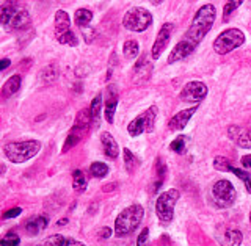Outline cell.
<instances>
[{
    "mask_svg": "<svg viewBox=\"0 0 251 246\" xmlns=\"http://www.w3.org/2000/svg\"><path fill=\"white\" fill-rule=\"evenodd\" d=\"M18 10V6L14 5L13 0H8L6 3L0 6V25H5V24L10 21V18L14 14V11Z\"/></svg>",
    "mask_w": 251,
    "mask_h": 246,
    "instance_id": "obj_23",
    "label": "cell"
},
{
    "mask_svg": "<svg viewBox=\"0 0 251 246\" xmlns=\"http://www.w3.org/2000/svg\"><path fill=\"white\" fill-rule=\"evenodd\" d=\"M179 197H180V193L176 188L167 190V192H163L159 197H157L155 213H157V217H159L162 224L171 223L173 217H175V205L179 201Z\"/></svg>",
    "mask_w": 251,
    "mask_h": 246,
    "instance_id": "obj_4",
    "label": "cell"
},
{
    "mask_svg": "<svg viewBox=\"0 0 251 246\" xmlns=\"http://www.w3.org/2000/svg\"><path fill=\"white\" fill-rule=\"evenodd\" d=\"M133 71H135V78H141V80H143V78L149 77L148 74H145V71H146V73H151V65H149L148 60L143 57L135 65V69H133Z\"/></svg>",
    "mask_w": 251,
    "mask_h": 246,
    "instance_id": "obj_29",
    "label": "cell"
},
{
    "mask_svg": "<svg viewBox=\"0 0 251 246\" xmlns=\"http://www.w3.org/2000/svg\"><path fill=\"white\" fill-rule=\"evenodd\" d=\"M123 52H124V57L127 60H133L138 57V52H140V46L135 39H129V41L124 43L123 47Z\"/></svg>",
    "mask_w": 251,
    "mask_h": 246,
    "instance_id": "obj_24",
    "label": "cell"
},
{
    "mask_svg": "<svg viewBox=\"0 0 251 246\" xmlns=\"http://www.w3.org/2000/svg\"><path fill=\"white\" fill-rule=\"evenodd\" d=\"M173 30H175V25H173L171 22H167V24H163V25H162V28L159 30V35H157L155 41H154L152 50H151L152 60H159L162 52L167 49V46L170 43V38L173 35Z\"/></svg>",
    "mask_w": 251,
    "mask_h": 246,
    "instance_id": "obj_10",
    "label": "cell"
},
{
    "mask_svg": "<svg viewBox=\"0 0 251 246\" xmlns=\"http://www.w3.org/2000/svg\"><path fill=\"white\" fill-rule=\"evenodd\" d=\"M245 43V35L239 28H227L222 31L214 41V50L218 55H226Z\"/></svg>",
    "mask_w": 251,
    "mask_h": 246,
    "instance_id": "obj_5",
    "label": "cell"
},
{
    "mask_svg": "<svg viewBox=\"0 0 251 246\" xmlns=\"http://www.w3.org/2000/svg\"><path fill=\"white\" fill-rule=\"evenodd\" d=\"M90 125H91V113H90V108L80 110V112L77 113L74 127H77V129H82V130H86Z\"/></svg>",
    "mask_w": 251,
    "mask_h": 246,
    "instance_id": "obj_22",
    "label": "cell"
},
{
    "mask_svg": "<svg viewBox=\"0 0 251 246\" xmlns=\"http://www.w3.org/2000/svg\"><path fill=\"white\" fill-rule=\"evenodd\" d=\"M185 146H187V137H177V138L170 145V149L173 150V152L182 154L184 150H185Z\"/></svg>",
    "mask_w": 251,
    "mask_h": 246,
    "instance_id": "obj_34",
    "label": "cell"
},
{
    "mask_svg": "<svg viewBox=\"0 0 251 246\" xmlns=\"http://www.w3.org/2000/svg\"><path fill=\"white\" fill-rule=\"evenodd\" d=\"M65 246H85L82 242H77V240H74V239H66V243H65Z\"/></svg>",
    "mask_w": 251,
    "mask_h": 246,
    "instance_id": "obj_42",
    "label": "cell"
},
{
    "mask_svg": "<svg viewBox=\"0 0 251 246\" xmlns=\"http://www.w3.org/2000/svg\"><path fill=\"white\" fill-rule=\"evenodd\" d=\"M39 150H41V143L38 140H27V141H13L8 143L3 148L6 158L13 163H24L33 158Z\"/></svg>",
    "mask_w": 251,
    "mask_h": 246,
    "instance_id": "obj_3",
    "label": "cell"
},
{
    "mask_svg": "<svg viewBox=\"0 0 251 246\" xmlns=\"http://www.w3.org/2000/svg\"><path fill=\"white\" fill-rule=\"evenodd\" d=\"M116 105H118V96H116V93L113 90V86H110V88H108V98L105 100V107H104V115H105V120H107L108 124L113 123Z\"/></svg>",
    "mask_w": 251,
    "mask_h": 246,
    "instance_id": "obj_17",
    "label": "cell"
},
{
    "mask_svg": "<svg viewBox=\"0 0 251 246\" xmlns=\"http://www.w3.org/2000/svg\"><path fill=\"white\" fill-rule=\"evenodd\" d=\"M21 75H11L8 80L5 82V85L2 86V91H0V98L2 99H8L11 98L13 94H16L21 88Z\"/></svg>",
    "mask_w": 251,
    "mask_h": 246,
    "instance_id": "obj_18",
    "label": "cell"
},
{
    "mask_svg": "<svg viewBox=\"0 0 251 246\" xmlns=\"http://www.w3.org/2000/svg\"><path fill=\"white\" fill-rule=\"evenodd\" d=\"M100 112H102V96L98 94L96 98L93 99L91 105H90V113H91V124L96 127L100 120Z\"/></svg>",
    "mask_w": 251,
    "mask_h": 246,
    "instance_id": "obj_21",
    "label": "cell"
},
{
    "mask_svg": "<svg viewBox=\"0 0 251 246\" xmlns=\"http://www.w3.org/2000/svg\"><path fill=\"white\" fill-rule=\"evenodd\" d=\"M250 221H251V213H250Z\"/></svg>",
    "mask_w": 251,
    "mask_h": 246,
    "instance_id": "obj_46",
    "label": "cell"
},
{
    "mask_svg": "<svg viewBox=\"0 0 251 246\" xmlns=\"http://www.w3.org/2000/svg\"><path fill=\"white\" fill-rule=\"evenodd\" d=\"M123 154H124V165H126V170H127L129 172H132L133 170L137 168V166L140 165V160L132 154V150H129L127 148H126L123 150Z\"/></svg>",
    "mask_w": 251,
    "mask_h": 246,
    "instance_id": "obj_28",
    "label": "cell"
},
{
    "mask_svg": "<svg viewBox=\"0 0 251 246\" xmlns=\"http://www.w3.org/2000/svg\"><path fill=\"white\" fill-rule=\"evenodd\" d=\"M157 107L152 105L149 107L145 113H141L140 116H137L129 125H127V132L130 137H138L143 132L151 133L154 132V125H155V118H157Z\"/></svg>",
    "mask_w": 251,
    "mask_h": 246,
    "instance_id": "obj_7",
    "label": "cell"
},
{
    "mask_svg": "<svg viewBox=\"0 0 251 246\" xmlns=\"http://www.w3.org/2000/svg\"><path fill=\"white\" fill-rule=\"evenodd\" d=\"M148 239H149V229L145 227L141 234L138 235V240H137V246H148Z\"/></svg>",
    "mask_w": 251,
    "mask_h": 246,
    "instance_id": "obj_37",
    "label": "cell"
},
{
    "mask_svg": "<svg viewBox=\"0 0 251 246\" xmlns=\"http://www.w3.org/2000/svg\"><path fill=\"white\" fill-rule=\"evenodd\" d=\"M243 235L239 229H226V231L218 235V242L222 246H240Z\"/></svg>",
    "mask_w": 251,
    "mask_h": 246,
    "instance_id": "obj_14",
    "label": "cell"
},
{
    "mask_svg": "<svg viewBox=\"0 0 251 246\" xmlns=\"http://www.w3.org/2000/svg\"><path fill=\"white\" fill-rule=\"evenodd\" d=\"M152 24V14L146 8L133 6L124 14L123 25L130 31H145Z\"/></svg>",
    "mask_w": 251,
    "mask_h": 246,
    "instance_id": "obj_6",
    "label": "cell"
},
{
    "mask_svg": "<svg viewBox=\"0 0 251 246\" xmlns=\"http://www.w3.org/2000/svg\"><path fill=\"white\" fill-rule=\"evenodd\" d=\"M22 213V209L21 207H14V209H10V210H6L3 213V220H10V218H16V217H19Z\"/></svg>",
    "mask_w": 251,
    "mask_h": 246,
    "instance_id": "obj_38",
    "label": "cell"
},
{
    "mask_svg": "<svg viewBox=\"0 0 251 246\" xmlns=\"http://www.w3.org/2000/svg\"><path fill=\"white\" fill-rule=\"evenodd\" d=\"M69 27H71V21H69L68 13L58 10L55 13V36L65 33V31L69 30Z\"/></svg>",
    "mask_w": 251,
    "mask_h": 246,
    "instance_id": "obj_19",
    "label": "cell"
},
{
    "mask_svg": "<svg viewBox=\"0 0 251 246\" xmlns=\"http://www.w3.org/2000/svg\"><path fill=\"white\" fill-rule=\"evenodd\" d=\"M143 217H145V210L140 204H133L129 205L127 209H124L115 220L116 237H126L132 234L140 226Z\"/></svg>",
    "mask_w": 251,
    "mask_h": 246,
    "instance_id": "obj_2",
    "label": "cell"
},
{
    "mask_svg": "<svg viewBox=\"0 0 251 246\" xmlns=\"http://www.w3.org/2000/svg\"><path fill=\"white\" fill-rule=\"evenodd\" d=\"M10 65H11V61L8 60V58L0 60V73H2V71H5L6 68H10Z\"/></svg>",
    "mask_w": 251,
    "mask_h": 246,
    "instance_id": "obj_41",
    "label": "cell"
},
{
    "mask_svg": "<svg viewBox=\"0 0 251 246\" xmlns=\"http://www.w3.org/2000/svg\"><path fill=\"white\" fill-rule=\"evenodd\" d=\"M212 196H214L218 207H231L237 197V193H235V188L229 180L222 179L217 180L212 187Z\"/></svg>",
    "mask_w": 251,
    "mask_h": 246,
    "instance_id": "obj_8",
    "label": "cell"
},
{
    "mask_svg": "<svg viewBox=\"0 0 251 246\" xmlns=\"http://www.w3.org/2000/svg\"><path fill=\"white\" fill-rule=\"evenodd\" d=\"M242 165L245 166V168H250L251 170V155H245L242 158Z\"/></svg>",
    "mask_w": 251,
    "mask_h": 246,
    "instance_id": "obj_43",
    "label": "cell"
},
{
    "mask_svg": "<svg viewBox=\"0 0 251 246\" xmlns=\"http://www.w3.org/2000/svg\"><path fill=\"white\" fill-rule=\"evenodd\" d=\"M65 243H66V237L55 234V235H50L49 239H46L41 246H65Z\"/></svg>",
    "mask_w": 251,
    "mask_h": 246,
    "instance_id": "obj_33",
    "label": "cell"
},
{
    "mask_svg": "<svg viewBox=\"0 0 251 246\" xmlns=\"http://www.w3.org/2000/svg\"><path fill=\"white\" fill-rule=\"evenodd\" d=\"M90 174L93 177H96V179H102V177H105L108 174V166L105 163H102V162H94L90 166Z\"/></svg>",
    "mask_w": 251,
    "mask_h": 246,
    "instance_id": "obj_27",
    "label": "cell"
},
{
    "mask_svg": "<svg viewBox=\"0 0 251 246\" xmlns=\"http://www.w3.org/2000/svg\"><path fill=\"white\" fill-rule=\"evenodd\" d=\"M227 137H229L239 148L251 149V130H247L239 125H231L229 129H227Z\"/></svg>",
    "mask_w": 251,
    "mask_h": 246,
    "instance_id": "obj_12",
    "label": "cell"
},
{
    "mask_svg": "<svg viewBox=\"0 0 251 246\" xmlns=\"http://www.w3.org/2000/svg\"><path fill=\"white\" fill-rule=\"evenodd\" d=\"M21 239L16 232H8L0 239V246H19Z\"/></svg>",
    "mask_w": 251,
    "mask_h": 246,
    "instance_id": "obj_32",
    "label": "cell"
},
{
    "mask_svg": "<svg viewBox=\"0 0 251 246\" xmlns=\"http://www.w3.org/2000/svg\"><path fill=\"white\" fill-rule=\"evenodd\" d=\"M83 36H85V41L86 43H91L94 39V30L93 28H86L83 27Z\"/></svg>",
    "mask_w": 251,
    "mask_h": 246,
    "instance_id": "obj_39",
    "label": "cell"
},
{
    "mask_svg": "<svg viewBox=\"0 0 251 246\" xmlns=\"http://www.w3.org/2000/svg\"><path fill=\"white\" fill-rule=\"evenodd\" d=\"M100 141H102V148H104V152L108 158H116L120 154V148H118L116 140L110 135L108 132H104L100 135Z\"/></svg>",
    "mask_w": 251,
    "mask_h": 246,
    "instance_id": "obj_15",
    "label": "cell"
},
{
    "mask_svg": "<svg viewBox=\"0 0 251 246\" xmlns=\"http://www.w3.org/2000/svg\"><path fill=\"white\" fill-rule=\"evenodd\" d=\"M243 3V0H227L225 8H223V21L229 19V16L237 10V8Z\"/></svg>",
    "mask_w": 251,
    "mask_h": 246,
    "instance_id": "obj_31",
    "label": "cell"
},
{
    "mask_svg": "<svg viewBox=\"0 0 251 246\" xmlns=\"http://www.w3.org/2000/svg\"><path fill=\"white\" fill-rule=\"evenodd\" d=\"M57 39H58L60 44H66V46H71V47H75L78 44V39H77L75 33H74V31H71V30L65 31V33H61V35H58Z\"/></svg>",
    "mask_w": 251,
    "mask_h": 246,
    "instance_id": "obj_30",
    "label": "cell"
},
{
    "mask_svg": "<svg viewBox=\"0 0 251 246\" xmlns=\"http://www.w3.org/2000/svg\"><path fill=\"white\" fill-rule=\"evenodd\" d=\"M112 235V229H108V227H104L102 231L99 232V237L100 239H108V237Z\"/></svg>",
    "mask_w": 251,
    "mask_h": 246,
    "instance_id": "obj_40",
    "label": "cell"
},
{
    "mask_svg": "<svg viewBox=\"0 0 251 246\" xmlns=\"http://www.w3.org/2000/svg\"><path fill=\"white\" fill-rule=\"evenodd\" d=\"M149 2H151L152 5H160V3L163 2V0H149Z\"/></svg>",
    "mask_w": 251,
    "mask_h": 246,
    "instance_id": "obj_44",
    "label": "cell"
},
{
    "mask_svg": "<svg viewBox=\"0 0 251 246\" xmlns=\"http://www.w3.org/2000/svg\"><path fill=\"white\" fill-rule=\"evenodd\" d=\"M215 18H217V10L212 3L204 5L196 11L195 18L192 21V25L188 27L182 39L176 44V47L170 53V57H168L170 65L187 58L188 55H192V52L198 47V44L202 41L204 36L209 33V30L212 28V25H214V22H215Z\"/></svg>",
    "mask_w": 251,
    "mask_h": 246,
    "instance_id": "obj_1",
    "label": "cell"
},
{
    "mask_svg": "<svg viewBox=\"0 0 251 246\" xmlns=\"http://www.w3.org/2000/svg\"><path fill=\"white\" fill-rule=\"evenodd\" d=\"M73 188L77 193H83L86 190V177H85L83 171L75 170L73 172Z\"/></svg>",
    "mask_w": 251,
    "mask_h": 246,
    "instance_id": "obj_25",
    "label": "cell"
},
{
    "mask_svg": "<svg viewBox=\"0 0 251 246\" xmlns=\"http://www.w3.org/2000/svg\"><path fill=\"white\" fill-rule=\"evenodd\" d=\"M86 130H82V129H77V127H73V130H71V133L68 135V138H66V141H65V145H63V152H68V150L71 149V148H74L78 141L82 140V137H83V133H85Z\"/></svg>",
    "mask_w": 251,
    "mask_h": 246,
    "instance_id": "obj_20",
    "label": "cell"
},
{
    "mask_svg": "<svg viewBox=\"0 0 251 246\" xmlns=\"http://www.w3.org/2000/svg\"><path fill=\"white\" fill-rule=\"evenodd\" d=\"M196 108H198V107L193 105L192 108L180 110L179 113H176V115L173 116L171 120H170V124H168L170 130H175V132H177V130H182V129H185V125L188 124V121H190V118L195 115Z\"/></svg>",
    "mask_w": 251,
    "mask_h": 246,
    "instance_id": "obj_13",
    "label": "cell"
},
{
    "mask_svg": "<svg viewBox=\"0 0 251 246\" xmlns=\"http://www.w3.org/2000/svg\"><path fill=\"white\" fill-rule=\"evenodd\" d=\"M46 227H47V218L46 217H43V215L31 217L25 223V232L33 237V235H38L41 231H44Z\"/></svg>",
    "mask_w": 251,
    "mask_h": 246,
    "instance_id": "obj_16",
    "label": "cell"
},
{
    "mask_svg": "<svg viewBox=\"0 0 251 246\" xmlns=\"http://www.w3.org/2000/svg\"><path fill=\"white\" fill-rule=\"evenodd\" d=\"M214 166H215V170L225 171V172H231V170H232V165L227 162L225 157H217L214 160Z\"/></svg>",
    "mask_w": 251,
    "mask_h": 246,
    "instance_id": "obj_36",
    "label": "cell"
},
{
    "mask_svg": "<svg viewBox=\"0 0 251 246\" xmlns=\"http://www.w3.org/2000/svg\"><path fill=\"white\" fill-rule=\"evenodd\" d=\"M75 24L78 27H88V24L91 22L93 19V13L90 10H86V8H80V10L75 11Z\"/></svg>",
    "mask_w": 251,
    "mask_h": 246,
    "instance_id": "obj_26",
    "label": "cell"
},
{
    "mask_svg": "<svg viewBox=\"0 0 251 246\" xmlns=\"http://www.w3.org/2000/svg\"><path fill=\"white\" fill-rule=\"evenodd\" d=\"M57 75H58V71H57V68H55V66H47V68H44V71L41 73V78L46 83L53 82L55 78H57Z\"/></svg>",
    "mask_w": 251,
    "mask_h": 246,
    "instance_id": "obj_35",
    "label": "cell"
},
{
    "mask_svg": "<svg viewBox=\"0 0 251 246\" xmlns=\"http://www.w3.org/2000/svg\"><path fill=\"white\" fill-rule=\"evenodd\" d=\"M207 96V86L202 82H188L182 91H180V100L188 102V104H196V102L204 100Z\"/></svg>",
    "mask_w": 251,
    "mask_h": 246,
    "instance_id": "obj_9",
    "label": "cell"
},
{
    "mask_svg": "<svg viewBox=\"0 0 251 246\" xmlns=\"http://www.w3.org/2000/svg\"><path fill=\"white\" fill-rule=\"evenodd\" d=\"M68 223V220H60L58 221V226H63V224H66Z\"/></svg>",
    "mask_w": 251,
    "mask_h": 246,
    "instance_id": "obj_45",
    "label": "cell"
},
{
    "mask_svg": "<svg viewBox=\"0 0 251 246\" xmlns=\"http://www.w3.org/2000/svg\"><path fill=\"white\" fill-rule=\"evenodd\" d=\"M28 25H30L28 11L24 10V8H18V10L14 11V14L10 18V21L5 24V28L8 31H18V30H24Z\"/></svg>",
    "mask_w": 251,
    "mask_h": 246,
    "instance_id": "obj_11",
    "label": "cell"
}]
</instances>
